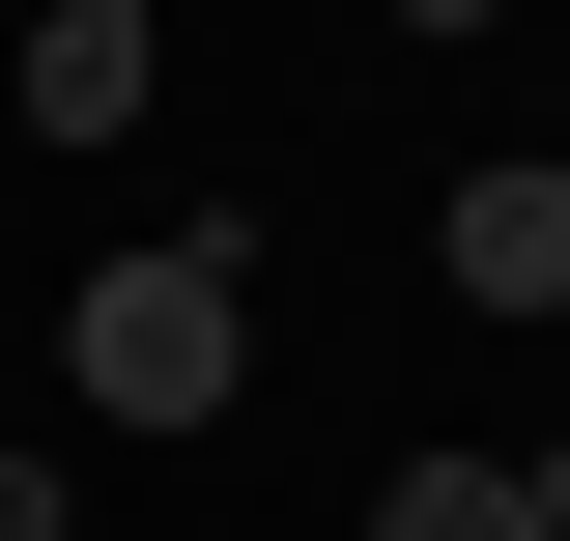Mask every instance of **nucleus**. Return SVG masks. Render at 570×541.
<instances>
[{
  "label": "nucleus",
  "mask_w": 570,
  "mask_h": 541,
  "mask_svg": "<svg viewBox=\"0 0 570 541\" xmlns=\"http://www.w3.org/2000/svg\"><path fill=\"white\" fill-rule=\"evenodd\" d=\"M400 29H513V0H400Z\"/></svg>",
  "instance_id": "obj_7"
},
{
  "label": "nucleus",
  "mask_w": 570,
  "mask_h": 541,
  "mask_svg": "<svg viewBox=\"0 0 570 541\" xmlns=\"http://www.w3.org/2000/svg\"><path fill=\"white\" fill-rule=\"evenodd\" d=\"M371 541H542V484H513V456H400V484H371Z\"/></svg>",
  "instance_id": "obj_4"
},
{
  "label": "nucleus",
  "mask_w": 570,
  "mask_h": 541,
  "mask_svg": "<svg viewBox=\"0 0 570 541\" xmlns=\"http://www.w3.org/2000/svg\"><path fill=\"white\" fill-rule=\"evenodd\" d=\"M0 541H58V456H0Z\"/></svg>",
  "instance_id": "obj_5"
},
{
  "label": "nucleus",
  "mask_w": 570,
  "mask_h": 541,
  "mask_svg": "<svg viewBox=\"0 0 570 541\" xmlns=\"http://www.w3.org/2000/svg\"><path fill=\"white\" fill-rule=\"evenodd\" d=\"M142 86H171V29H142V0H29V142H115Z\"/></svg>",
  "instance_id": "obj_3"
},
{
  "label": "nucleus",
  "mask_w": 570,
  "mask_h": 541,
  "mask_svg": "<svg viewBox=\"0 0 570 541\" xmlns=\"http://www.w3.org/2000/svg\"><path fill=\"white\" fill-rule=\"evenodd\" d=\"M513 484H542V541H570V427H542V456H513Z\"/></svg>",
  "instance_id": "obj_6"
},
{
  "label": "nucleus",
  "mask_w": 570,
  "mask_h": 541,
  "mask_svg": "<svg viewBox=\"0 0 570 541\" xmlns=\"http://www.w3.org/2000/svg\"><path fill=\"white\" fill-rule=\"evenodd\" d=\"M58 371H86V427H200L228 371H257V228H142V257H86Z\"/></svg>",
  "instance_id": "obj_1"
},
{
  "label": "nucleus",
  "mask_w": 570,
  "mask_h": 541,
  "mask_svg": "<svg viewBox=\"0 0 570 541\" xmlns=\"http://www.w3.org/2000/svg\"><path fill=\"white\" fill-rule=\"evenodd\" d=\"M428 257H456V314H570V171H456Z\"/></svg>",
  "instance_id": "obj_2"
}]
</instances>
